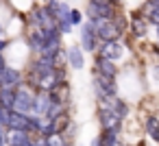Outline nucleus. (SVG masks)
Wrapping results in <instances>:
<instances>
[{
  "instance_id": "nucleus-2",
  "label": "nucleus",
  "mask_w": 159,
  "mask_h": 146,
  "mask_svg": "<svg viewBox=\"0 0 159 146\" xmlns=\"http://www.w3.org/2000/svg\"><path fill=\"white\" fill-rule=\"evenodd\" d=\"M92 92L94 96H120V87H118V79H109L102 74L92 72Z\"/></svg>"
},
{
  "instance_id": "nucleus-27",
  "label": "nucleus",
  "mask_w": 159,
  "mask_h": 146,
  "mask_svg": "<svg viewBox=\"0 0 159 146\" xmlns=\"http://www.w3.org/2000/svg\"><path fill=\"white\" fill-rule=\"evenodd\" d=\"M2 66H7V59H5V55H0V68Z\"/></svg>"
},
{
  "instance_id": "nucleus-8",
  "label": "nucleus",
  "mask_w": 159,
  "mask_h": 146,
  "mask_svg": "<svg viewBox=\"0 0 159 146\" xmlns=\"http://www.w3.org/2000/svg\"><path fill=\"white\" fill-rule=\"evenodd\" d=\"M22 83H24L22 68H13L9 63L0 68V87H13V89H18Z\"/></svg>"
},
{
  "instance_id": "nucleus-18",
  "label": "nucleus",
  "mask_w": 159,
  "mask_h": 146,
  "mask_svg": "<svg viewBox=\"0 0 159 146\" xmlns=\"http://www.w3.org/2000/svg\"><path fill=\"white\" fill-rule=\"evenodd\" d=\"M83 22H85V16H83V11H81V9H74V7H72V11H70V24H72V26L76 29V26H81Z\"/></svg>"
},
{
  "instance_id": "nucleus-11",
  "label": "nucleus",
  "mask_w": 159,
  "mask_h": 146,
  "mask_svg": "<svg viewBox=\"0 0 159 146\" xmlns=\"http://www.w3.org/2000/svg\"><path fill=\"white\" fill-rule=\"evenodd\" d=\"M66 61H68V68L70 70H83L85 68V52L79 44H72L66 48Z\"/></svg>"
},
{
  "instance_id": "nucleus-20",
  "label": "nucleus",
  "mask_w": 159,
  "mask_h": 146,
  "mask_svg": "<svg viewBox=\"0 0 159 146\" xmlns=\"http://www.w3.org/2000/svg\"><path fill=\"white\" fill-rule=\"evenodd\" d=\"M148 74H150V79L159 85V63H157V61H152V63L148 66Z\"/></svg>"
},
{
  "instance_id": "nucleus-22",
  "label": "nucleus",
  "mask_w": 159,
  "mask_h": 146,
  "mask_svg": "<svg viewBox=\"0 0 159 146\" xmlns=\"http://www.w3.org/2000/svg\"><path fill=\"white\" fill-rule=\"evenodd\" d=\"M9 46H11V39H7V37H0V55H5Z\"/></svg>"
},
{
  "instance_id": "nucleus-14",
  "label": "nucleus",
  "mask_w": 159,
  "mask_h": 146,
  "mask_svg": "<svg viewBox=\"0 0 159 146\" xmlns=\"http://www.w3.org/2000/svg\"><path fill=\"white\" fill-rule=\"evenodd\" d=\"M137 13H139V16H144V18H146V22H148L150 26H159V9H157V7H152L148 0H146V2H144L139 9H137Z\"/></svg>"
},
{
  "instance_id": "nucleus-15",
  "label": "nucleus",
  "mask_w": 159,
  "mask_h": 146,
  "mask_svg": "<svg viewBox=\"0 0 159 146\" xmlns=\"http://www.w3.org/2000/svg\"><path fill=\"white\" fill-rule=\"evenodd\" d=\"M98 137H100L102 146H129V144L124 142V137H122L120 133H111V131H100V133H98Z\"/></svg>"
},
{
  "instance_id": "nucleus-5",
  "label": "nucleus",
  "mask_w": 159,
  "mask_h": 146,
  "mask_svg": "<svg viewBox=\"0 0 159 146\" xmlns=\"http://www.w3.org/2000/svg\"><path fill=\"white\" fill-rule=\"evenodd\" d=\"M96 55L120 66V61H122L124 55H126V42H100Z\"/></svg>"
},
{
  "instance_id": "nucleus-26",
  "label": "nucleus",
  "mask_w": 159,
  "mask_h": 146,
  "mask_svg": "<svg viewBox=\"0 0 159 146\" xmlns=\"http://www.w3.org/2000/svg\"><path fill=\"white\" fill-rule=\"evenodd\" d=\"M152 29H155V42L159 44V26H152Z\"/></svg>"
},
{
  "instance_id": "nucleus-9",
  "label": "nucleus",
  "mask_w": 159,
  "mask_h": 146,
  "mask_svg": "<svg viewBox=\"0 0 159 146\" xmlns=\"http://www.w3.org/2000/svg\"><path fill=\"white\" fill-rule=\"evenodd\" d=\"M139 122H142L144 135L159 146V113L157 111H146V113H142Z\"/></svg>"
},
{
  "instance_id": "nucleus-19",
  "label": "nucleus",
  "mask_w": 159,
  "mask_h": 146,
  "mask_svg": "<svg viewBox=\"0 0 159 146\" xmlns=\"http://www.w3.org/2000/svg\"><path fill=\"white\" fill-rule=\"evenodd\" d=\"M9 116H11V109H7V107L0 105V126H2V129H7V124H9Z\"/></svg>"
},
{
  "instance_id": "nucleus-1",
  "label": "nucleus",
  "mask_w": 159,
  "mask_h": 146,
  "mask_svg": "<svg viewBox=\"0 0 159 146\" xmlns=\"http://www.w3.org/2000/svg\"><path fill=\"white\" fill-rule=\"evenodd\" d=\"M79 46L83 48L85 55H96L98 46H100V39H98V33L94 29V24L89 20H85L81 26H79Z\"/></svg>"
},
{
  "instance_id": "nucleus-10",
  "label": "nucleus",
  "mask_w": 159,
  "mask_h": 146,
  "mask_svg": "<svg viewBox=\"0 0 159 146\" xmlns=\"http://www.w3.org/2000/svg\"><path fill=\"white\" fill-rule=\"evenodd\" d=\"M92 72L102 74V76H109V79H118V76H120V66H118V63H113V61H109V59H102V57L94 55Z\"/></svg>"
},
{
  "instance_id": "nucleus-7",
  "label": "nucleus",
  "mask_w": 159,
  "mask_h": 146,
  "mask_svg": "<svg viewBox=\"0 0 159 146\" xmlns=\"http://www.w3.org/2000/svg\"><path fill=\"white\" fill-rule=\"evenodd\" d=\"M148 31H150V24L146 22L144 16H139L137 11L129 13V33H126V35H129L133 42L146 39V37H148Z\"/></svg>"
},
{
  "instance_id": "nucleus-29",
  "label": "nucleus",
  "mask_w": 159,
  "mask_h": 146,
  "mask_svg": "<svg viewBox=\"0 0 159 146\" xmlns=\"http://www.w3.org/2000/svg\"><path fill=\"white\" fill-rule=\"evenodd\" d=\"M68 2H70V0H68Z\"/></svg>"
},
{
  "instance_id": "nucleus-12",
  "label": "nucleus",
  "mask_w": 159,
  "mask_h": 146,
  "mask_svg": "<svg viewBox=\"0 0 159 146\" xmlns=\"http://www.w3.org/2000/svg\"><path fill=\"white\" fill-rule=\"evenodd\" d=\"M50 94L48 92H35V98H33V113L31 116H46L48 109H50Z\"/></svg>"
},
{
  "instance_id": "nucleus-17",
  "label": "nucleus",
  "mask_w": 159,
  "mask_h": 146,
  "mask_svg": "<svg viewBox=\"0 0 159 146\" xmlns=\"http://www.w3.org/2000/svg\"><path fill=\"white\" fill-rule=\"evenodd\" d=\"M13 100H16V89L13 87H0V105L13 111Z\"/></svg>"
},
{
  "instance_id": "nucleus-6",
  "label": "nucleus",
  "mask_w": 159,
  "mask_h": 146,
  "mask_svg": "<svg viewBox=\"0 0 159 146\" xmlns=\"http://www.w3.org/2000/svg\"><path fill=\"white\" fill-rule=\"evenodd\" d=\"M122 13V9L118 7H109V5H94V2H87L85 5V20H113Z\"/></svg>"
},
{
  "instance_id": "nucleus-25",
  "label": "nucleus",
  "mask_w": 159,
  "mask_h": 146,
  "mask_svg": "<svg viewBox=\"0 0 159 146\" xmlns=\"http://www.w3.org/2000/svg\"><path fill=\"white\" fill-rule=\"evenodd\" d=\"M89 146H102V142H100V137L96 135V137H92V142H89Z\"/></svg>"
},
{
  "instance_id": "nucleus-24",
  "label": "nucleus",
  "mask_w": 159,
  "mask_h": 146,
  "mask_svg": "<svg viewBox=\"0 0 159 146\" xmlns=\"http://www.w3.org/2000/svg\"><path fill=\"white\" fill-rule=\"evenodd\" d=\"M0 146H7V129L0 126Z\"/></svg>"
},
{
  "instance_id": "nucleus-21",
  "label": "nucleus",
  "mask_w": 159,
  "mask_h": 146,
  "mask_svg": "<svg viewBox=\"0 0 159 146\" xmlns=\"http://www.w3.org/2000/svg\"><path fill=\"white\" fill-rule=\"evenodd\" d=\"M87 2H94V5H109V7L122 9V7H120V0H87Z\"/></svg>"
},
{
  "instance_id": "nucleus-16",
  "label": "nucleus",
  "mask_w": 159,
  "mask_h": 146,
  "mask_svg": "<svg viewBox=\"0 0 159 146\" xmlns=\"http://www.w3.org/2000/svg\"><path fill=\"white\" fill-rule=\"evenodd\" d=\"M44 142H46V146H74L72 137H68L63 133H52V135L44 137Z\"/></svg>"
},
{
  "instance_id": "nucleus-3",
  "label": "nucleus",
  "mask_w": 159,
  "mask_h": 146,
  "mask_svg": "<svg viewBox=\"0 0 159 146\" xmlns=\"http://www.w3.org/2000/svg\"><path fill=\"white\" fill-rule=\"evenodd\" d=\"M96 122H98L100 131H111V133H120V135L126 124V120H122L120 116H116L109 109H96Z\"/></svg>"
},
{
  "instance_id": "nucleus-23",
  "label": "nucleus",
  "mask_w": 159,
  "mask_h": 146,
  "mask_svg": "<svg viewBox=\"0 0 159 146\" xmlns=\"http://www.w3.org/2000/svg\"><path fill=\"white\" fill-rule=\"evenodd\" d=\"M150 55H152V59L159 63V44L155 42V44H150Z\"/></svg>"
},
{
  "instance_id": "nucleus-4",
  "label": "nucleus",
  "mask_w": 159,
  "mask_h": 146,
  "mask_svg": "<svg viewBox=\"0 0 159 146\" xmlns=\"http://www.w3.org/2000/svg\"><path fill=\"white\" fill-rule=\"evenodd\" d=\"M33 98H35V89L29 87L26 83H22L16 89V100H13V111L31 116L33 113Z\"/></svg>"
},
{
  "instance_id": "nucleus-28",
  "label": "nucleus",
  "mask_w": 159,
  "mask_h": 146,
  "mask_svg": "<svg viewBox=\"0 0 159 146\" xmlns=\"http://www.w3.org/2000/svg\"><path fill=\"white\" fill-rule=\"evenodd\" d=\"M148 2H150L152 7H157V9H159V0H148Z\"/></svg>"
},
{
  "instance_id": "nucleus-13",
  "label": "nucleus",
  "mask_w": 159,
  "mask_h": 146,
  "mask_svg": "<svg viewBox=\"0 0 159 146\" xmlns=\"http://www.w3.org/2000/svg\"><path fill=\"white\" fill-rule=\"evenodd\" d=\"M111 111H113L116 116H120L122 120H126V118L131 116L133 107H131V103H129L126 98H122V96H116V98H111Z\"/></svg>"
}]
</instances>
